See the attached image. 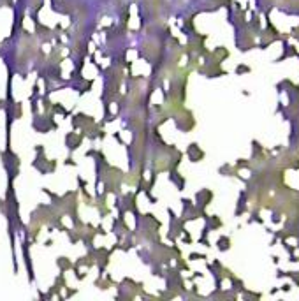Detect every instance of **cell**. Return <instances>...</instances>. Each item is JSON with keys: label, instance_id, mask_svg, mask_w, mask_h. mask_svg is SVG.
<instances>
[{"label": "cell", "instance_id": "cell-1", "mask_svg": "<svg viewBox=\"0 0 299 301\" xmlns=\"http://www.w3.org/2000/svg\"><path fill=\"white\" fill-rule=\"evenodd\" d=\"M188 155H190V159H192L193 162H199L201 159H202V155H204V151L199 150V144H190L188 146Z\"/></svg>", "mask_w": 299, "mask_h": 301}, {"label": "cell", "instance_id": "cell-2", "mask_svg": "<svg viewBox=\"0 0 299 301\" xmlns=\"http://www.w3.org/2000/svg\"><path fill=\"white\" fill-rule=\"evenodd\" d=\"M218 248L220 250H229V247H231V239L225 238V236H222V238H218Z\"/></svg>", "mask_w": 299, "mask_h": 301}, {"label": "cell", "instance_id": "cell-3", "mask_svg": "<svg viewBox=\"0 0 299 301\" xmlns=\"http://www.w3.org/2000/svg\"><path fill=\"white\" fill-rule=\"evenodd\" d=\"M58 264H60L62 270H63V268H70V263L67 261V257H60V259H58Z\"/></svg>", "mask_w": 299, "mask_h": 301}, {"label": "cell", "instance_id": "cell-4", "mask_svg": "<svg viewBox=\"0 0 299 301\" xmlns=\"http://www.w3.org/2000/svg\"><path fill=\"white\" fill-rule=\"evenodd\" d=\"M190 259H204V255H201V254H190Z\"/></svg>", "mask_w": 299, "mask_h": 301}]
</instances>
